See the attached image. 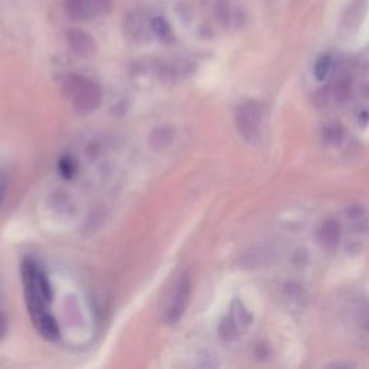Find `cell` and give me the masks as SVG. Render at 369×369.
Returning a JSON list of instances; mask_svg holds the SVG:
<instances>
[{"label":"cell","instance_id":"1","mask_svg":"<svg viewBox=\"0 0 369 369\" xmlns=\"http://www.w3.org/2000/svg\"><path fill=\"white\" fill-rule=\"evenodd\" d=\"M24 284L26 291V302L31 311L32 320L40 319L48 313V304L52 300V289L42 270L36 267L31 260H25L22 264Z\"/></svg>","mask_w":369,"mask_h":369},{"label":"cell","instance_id":"2","mask_svg":"<svg viewBox=\"0 0 369 369\" xmlns=\"http://www.w3.org/2000/svg\"><path fill=\"white\" fill-rule=\"evenodd\" d=\"M64 96L71 101L78 114H89L100 107L103 100L101 88L88 78L69 74L62 81Z\"/></svg>","mask_w":369,"mask_h":369},{"label":"cell","instance_id":"3","mask_svg":"<svg viewBox=\"0 0 369 369\" xmlns=\"http://www.w3.org/2000/svg\"><path fill=\"white\" fill-rule=\"evenodd\" d=\"M263 107L255 101H247L237 108L235 124L238 133L247 143L255 144L261 137Z\"/></svg>","mask_w":369,"mask_h":369},{"label":"cell","instance_id":"4","mask_svg":"<svg viewBox=\"0 0 369 369\" xmlns=\"http://www.w3.org/2000/svg\"><path fill=\"white\" fill-rule=\"evenodd\" d=\"M191 296V280L188 274H182L176 286L173 287L172 296L168 307L164 310V322L169 325H175L183 316L184 310L188 307Z\"/></svg>","mask_w":369,"mask_h":369},{"label":"cell","instance_id":"5","mask_svg":"<svg viewBox=\"0 0 369 369\" xmlns=\"http://www.w3.org/2000/svg\"><path fill=\"white\" fill-rule=\"evenodd\" d=\"M67 41L71 51L80 58H89L96 52V41L81 29H72L67 33Z\"/></svg>","mask_w":369,"mask_h":369},{"label":"cell","instance_id":"6","mask_svg":"<svg viewBox=\"0 0 369 369\" xmlns=\"http://www.w3.org/2000/svg\"><path fill=\"white\" fill-rule=\"evenodd\" d=\"M65 13L72 21L87 22L96 16L97 8L92 0H65Z\"/></svg>","mask_w":369,"mask_h":369},{"label":"cell","instance_id":"7","mask_svg":"<svg viewBox=\"0 0 369 369\" xmlns=\"http://www.w3.org/2000/svg\"><path fill=\"white\" fill-rule=\"evenodd\" d=\"M339 238H341V227H339L338 221L335 219L325 221L319 231L320 243L326 248H334L339 243Z\"/></svg>","mask_w":369,"mask_h":369},{"label":"cell","instance_id":"8","mask_svg":"<svg viewBox=\"0 0 369 369\" xmlns=\"http://www.w3.org/2000/svg\"><path fill=\"white\" fill-rule=\"evenodd\" d=\"M36 329L40 330V334L48 339V341H55L60 336V327L58 323L55 322V319L49 315V313H45L40 319H36L35 322Z\"/></svg>","mask_w":369,"mask_h":369},{"label":"cell","instance_id":"9","mask_svg":"<svg viewBox=\"0 0 369 369\" xmlns=\"http://www.w3.org/2000/svg\"><path fill=\"white\" fill-rule=\"evenodd\" d=\"M230 318L232 319V322L235 323V326L238 327V330L247 329L251 325V322H252L251 313L247 310V307L241 302H239V300H234L232 302Z\"/></svg>","mask_w":369,"mask_h":369},{"label":"cell","instance_id":"10","mask_svg":"<svg viewBox=\"0 0 369 369\" xmlns=\"http://www.w3.org/2000/svg\"><path fill=\"white\" fill-rule=\"evenodd\" d=\"M175 137L173 128L169 126H163L156 128V130L151 136V146L155 151H162L164 147H168Z\"/></svg>","mask_w":369,"mask_h":369},{"label":"cell","instance_id":"11","mask_svg":"<svg viewBox=\"0 0 369 369\" xmlns=\"http://www.w3.org/2000/svg\"><path fill=\"white\" fill-rule=\"evenodd\" d=\"M271 261V254L264 248H255L244 255L243 267L246 268H260Z\"/></svg>","mask_w":369,"mask_h":369},{"label":"cell","instance_id":"12","mask_svg":"<svg viewBox=\"0 0 369 369\" xmlns=\"http://www.w3.org/2000/svg\"><path fill=\"white\" fill-rule=\"evenodd\" d=\"M366 6H368L366 0H354L345 13V24L349 26L359 25V22L363 19V16L366 13Z\"/></svg>","mask_w":369,"mask_h":369},{"label":"cell","instance_id":"13","mask_svg":"<svg viewBox=\"0 0 369 369\" xmlns=\"http://www.w3.org/2000/svg\"><path fill=\"white\" fill-rule=\"evenodd\" d=\"M151 28L153 31V33L157 36V38L163 42H168L169 40H172V29L169 22L164 19L162 16H156L152 19L151 22Z\"/></svg>","mask_w":369,"mask_h":369},{"label":"cell","instance_id":"14","mask_svg":"<svg viewBox=\"0 0 369 369\" xmlns=\"http://www.w3.org/2000/svg\"><path fill=\"white\" fill-rule=\"evenodd\" d=\"M332 67H334V60H332L330 55H322L315 64V69H313L316 80L325 81L332 71Z\"/></svg>","mask_w":369,"mask_h":369},{"label":"cell","instance_id":"15","mask_svg":"<svg viewBox=\"0 0 369 369\" xmlns=\"http://www.w3.org/2000/svg\"><path fill=\"white\" fill-rule=\"evenodd\" d=\"M323 140L330 144H339L343 139V128L339 124H329L325 126L322 132Z\"/></svg>","mask_w":369,"mask_h":369},{"label":"cell","instance_id":"16","mask_svg":"<svg viewBox=\"0 0 369 369\" xmlns=\"http://www.w3.org/2000/svg\"><path fill=\"white\" fill-rule=\"evenodd\" d=\"M215 15H216V19L224 26L230 25L232 19V12L227 0H218L216 6H215Z\"/></svg>","mask_w":369,"mask_h":369},{"label":"cell","instance_id":"17","mask_svg":"<svg viewBox=\"0 0 369 369\" xmlns=\"http://www.w3.org/2000/svg\"><path fill=\"white\" fill-rule=\"evenodd\" d=\"M238 327L235 326V323L232 322V319L228 316L225 319H223V322H221L219 325V335L221 338L224 339H232L238 335Z\"/></svg>","mask_w":369,"mask_h":369},{"label":"cell","instance_id":"18","mask_svg":"<svg viewBox=\"0 0 369 369\" xmlns=\"http://www.w3.org/2000/svg\"><path fill=\"white\" fill-rule=\"evenodd\" d=\"M286 298L290 300V302H294V303H300L304 300V291L300 286L298 284H287L286 286Z\"/></svg>","mask_w":369,"mask_h":369},{"label":"cell","instance_id":"19","mask_svg":"<svg viewBox=\"0 0 369 369\" xmlns=\"http://www.w3.org/2000/svg\"><path fill=\"white\" fill-rule=\"evenodd\" d=\"M335 96L338 97L339 101L347 98V96H349V83H346V81H341V83L338 84L336 89H335Z\"/></svg>","mask_w":369,"mask_h":369},{"label":"cell","instance_id":"20","mask_svg":"<svg viewBox=\"0 0 369 369\" xmlns=\"http://www.w3.org/2000/svg\"><path fill=\"white\" fill-rule=\"evenodd\" d=\"M8 334V319L3 315V313H0V341H2Z\"/></svg>","mask_w":369,"mask_h":369}]
</instances>
